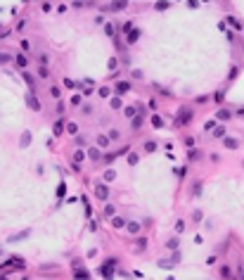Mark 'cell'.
I'll return each mask as SVG.
<instances>
[{
    "mask_svg": "<svg viewBox=\"0 0 244 280\" xmlns=\"http://www.w3.org/2000/svg\"><path fill=\"white\" fill-rule=\"evenodd\" d=\"M116 266H118V261H116V259H107V261L102 263V268H99V273H102L104 278H109V275H114V271H116Z\"/></svg>",
    "mask_w": 244,
    "mask_h": 280,
    "instance_id": "cell-1",
    "label": "cell"
},
{
    "mask_svg": "<svg viewBox=\"0 0 244 280\" xmlns=\"http://www.w3.org/2000/svg\"><path fill=\"white\" fill-rule=\"evenodd\" d=\"M190 121H192V109L182 107L180 109V117L175 119V124H178V126H185V124H190Z\"/></svg>",
    "mask_w": 244,
    "mask_h": 280,
    "instance_id": "cell-2",
    "label": "cell"
},
{
    "mask_svg": "<svg viewBox=\"0 0 244 280\" xmlns=\"http://www.w3.org/2000/svg\"><path fill=\"white\" fill-rule=\"evenodd\" d=\"M95 197L97 199H107L109 197V188L104 183H95Z\"/></svg>",
    "mask_w": 244,
    "mask_h": 280,
    "instance_id": "cell-3",
    "label": "cell"
},
{
    "mask_svg": "<svg viewBox=\"0 0 244 280\" xmlns=\"http://www.w3.org/2000/svg\"><path fill=\"white\" fill-rule=\"evenodd\" d=\"M26 105L33 109V112H40V102L36 100V95H33V93H28V95H26Z\"/></svg>",
    "mask_w": 244,
    "mask_h": 280,
    "instance_id": "cell-4",
    "label": "cell"
},
{
    "mask_svg": "<svg viewBox=\"0 0 244 280\" xmlns=\"http://www.w3.org/2000/svg\"><path fill=\"white\" fill-rule=\"evenodd\" d=\"M126 7H128V0H114V2L109 5L111 12H121V10H126Z\"/></svg>",
    "mask_w": 244,
    "mask_h": 280,
    "instance_id": "cell-5",
    "label": "cell"
},
{
    "mask_svg": "<svg viewBox=\"0 0 244 280\" xmlns=\"http://www.w3.org/2000/svg\"><path fill=\"white\" fill-rule=\"evenodd\" d=\"M137 38H140V29H130V31H128V36H126V43H130V45H133V43H135Z\"/></svg>",
    "mask_w": 244,
    "mask_h": 280,
    "instance_id": "cell-6",
    "label": "cell"
},
{
    "mask_svg": "<svg viewBox=\"0 0 244 280\" xmlns=\"http://www.w3.org/2000/svg\"><path fill=\"white\" fill-rule=\"evenodd\" d=\"M116 93H118V95H126V93H130V83L118 81V83H116Z\"/></svg>",
    "mask_w": 244,
    "mask_h": 280,
    "instance_id": "cell-7",
    "label": "cell"
},
{
    "mask_svg": "<svg viewBox=\"0 0 244 280\" xmlns=\"http://www.w3.org/2000/svg\"><path fill=\"white\" fill-rule=\"evenodd\" d=\"M230 117H232V112H230V109H218V112H216V119H218V121H227Z\"/></svg>",
    "mask_w": 244,
    "mask_h": 280,
    "instance_id": "cell-8",
    "label": "cell"
},
{
    "mask_svg": "<svg viewBox=\"0 0 244 280\" xmlns=\"http://www.w3.org/2000/svg\"><path fill=\"white\" fill-rule=\"evenodd\" d=\"M123 228H126L128 233H133V235H137V233H140V223H137V221H130V223H126Z\"/></svg>",
    "mask_w": 244,
    "mask_h": 280,
    "instance_id": "cell-9",
    "label": "cell"
},
{
    "mask_svg": "<svg viewBox=\"0 0 244 280\" xmlns=\"http://www.w3.org/2000/svg\"><path fill=\"white\" fill-rule=\"evenodd\" d=\"M88 157H90L92 162H99V159H102V152H99L97 147H90V150H88Z\"/></svg>",
    "mask_w": 244,
    "mask_h": 280,
    "instance_id": "cell-10",
    "label": "cell"
},
{
    "mask_svg": "<svg viewBox=\"0 0 244 280\" xmlns=\"http://www.w3.org/2000/svg\"><path fill=\"white\" fill-rule=\"evenodd\" d=\"M166 7H171V0H159V2H154V10H156V12H163Z\"/></svg>",
    "mask_w": 244,
    "mask_h": 280,
    "instance_id": "cell-11",
    "label": "cell"
},
{
    "mask_svg": "<svg viewBox=\"0 0 244 280\" xmlns=\"http://www.w3.org/2000/svg\"><path fill=\"white\" fill-rule=\"evenodd\" d=\"M21 266H24V259H17V256L7 261V268H21Z\"/></svg>",
    "mask_w": 244,
    "mask_h": 280,
    "instance_id": "cell-12",
    "label": "cell"
},
{
    "mask_svg": "<svg viewBox=\"0 0 244 280\" xmlns=\"http://www.w3.org/2000/svg\"><path fill=\"white\" fill-rule=\"evenodd\" d=\"M225 147L227 150H237V147H239V140H237V138H225Z\"/></svg>",
    "mask_w": 244,
    "mask_h": 280,
    "instance_id": "cell-13",
    "label": "cell"
},
{
    "mask_svg": "<svg viewBox=\"0 0 244 280\" xmlns=\"http://www.w3.org/2000/svg\"><path fill=\"white\" fill-rule=\"evenodd\" d=\"M73 275H76V278H88L90 273L85 271V268H78V266H73Z\"/></svg>",
    "mask_w": 244,
    "mask_h": 280,
    "instance_id": "cell-14",
    "label": "cell"
},
{
    "mask_svg": "<svg viewBox=\"0 0 244 280\" xmlns=\"http://www.w3.org/2000/svg\"><path fill=\"white\" fill-rule=\"evenodd\" d=\"M104 33H107V36H116V26H114L111 21H107V24H104Z\"/></svg>",
    "mask_w": 244,
    "mask_h": 280,
    "instance_id": "cell-15",
    "label": "cell"
},
{
    "mask_svg": "<svg viewBox=\"0 0 244 280\" xmlns=\"http://www.w3.org/2000/svg\"><path fill=\"white\" fill-rule=\"evenodd\" d=\"M62 131H64V121H54L52 133H54V136H62Z\"/></svg>",
    "mask_w": 244,
    "mask_h": 280,
    "instance_id": "cell-16",
    "label": "cell"
},
{
    "mask_svg": "<svg viewBox=\"0 0 244 280\" xmlns=\"http://www.w3.org/2000/svg\"><path fill=\"white\" fill-rule=\"evenodd\" d=\"M111 226H114V228H123V226H126V221H123L121 216H111Z\"/></svg>",
    "mask_w": 244,
    "mask_h": 280,
    "instance_id": "cell-17",
    "label": "cell"
},
{
    "mask_svg": "<svg viewBox=\"0 0 244 280\" xmlns=\"http://www.w3.org/2000/svg\"><path fill=\"white\" fill-rule=\"evenodd\" d=\"M21 76H24V81L28 83V86H31V88H33V86H36V79H33V74H28V71H24L21 74Z\"/></svg>",
    "mask_w": 244,
    "mask_h": 280,
    "instance_id": "cell-18",
    "label": "cell"
},
{
    "mask_svg": "<svg viewBox=\"0 0 244 280\" xmlns=\"http://www.w3.org/2000/svg\"><path fill=\"white\" fill-rule=\"evenodd\" d=\"M50 95H52L54 100H59L62 98V88H59V86H52V88H50Z\"/></svg>",
    "mask_w": 244,
    "mask_h": 280,
    "instance_id": "cell-19",
    "label": "cell"
},
{
    "mask_svg": "<svg viewBox=\"0 0 244 280\" xmlns=\"http://www.w3.org/2000/svg\"><path fill=\"white\" fill-rule=\"evenodd\" d=\"M130 126H133V128H135V131H137V128L142 126V117H140V114H137L135 119H130Z\"/></svg>",
    "mask_w": 244,
    "mask_h": 280,
    "instance_id": "cell-20",
    "label": "cell"
},
{
    "mask_svg": "<svg viewBox=\"0 0 244 280\" xmlns=\"http://www.w3.org/2000/svg\"><path fill=\"white\" fill-rule=\"evenodd\" d=\"M145 152H156V143L154 140H147L145 143Z\"/></svg>",
    "mask_w": 244,
    "mask_h": 280,
    "instance_id": "cell-21",
    "label": "cell"
},
{
    "mask_svg": "<svg viewBox=\"0 0 244 280\" xmlns=\"http://www.w3.org/2000/svg\"><path fill=\"white\" fill-rule=\"evenodd\" d=\"M26 55H17V67H21V69H24V67H26Z\"/></svg>",
    "mask_w": 244,
    "mask_h": 280,
    "instance_id": "cell-22",
    "label": "cell"
},
{
    "mask_svg": "<svg viewBox=\"0 0 244 280\" xmlns=\"http://www.w3.org/2000/svg\"><path fill=\"white\" fill-rule=\"evenodd\" d=\"M107 67H109V69H111V71H114V74H116V67H118V59H116V57H111V59H109V64H107Z\"/></svg>",
    "mask_w": 244,
    "mask_h": 280,
    "instance_id": "cell-23",
    "label": "cell"
},
{
    "mask_svg": "<svg viewBox=\"0 0 244 280\" xmlns=\"http://www.w3.org/2000/svg\"><path fill=\"white\" fill-rule=\"evenodd\" d=\"M38 79H47V67L40 64V69H38Z\"/></svg>",
    "mask_w": 244,
    "mask_h": 280,
    "instance_id": "cell-24",
    "label": "cell"
},
{
    "mask_svg": "<svg viewBox=\"0 0 244 280\" xmlns=\"http://www.w3.org/2000/svg\"><path fill=\"white\" fill-rule=\"evenodd\" d=\"M28 143H31V133H24V136H21V147H26Z\"/></svg>",
    "mask_w": 244,
    "mask_h": 280,
    "instance_id": "cell-25",
    "label": "cell"
},
{
    "mask_svg": "<svg viewBox=\"0 0 244 280\" xmlns=\"http://www.w3.org/2000/svg\"><path fill=\"white\" fill-rule=\"evenodd\" d=\"M213 100H216V102H223V100H225V90H218L216 95H213Z\"/></svg>",
    "mask_w": 244,
    "mask_h": 280,
    "instance_id": "cell-26",
    "label": "cell"
},
{
    "mask_svg": "<svg viewBox=\"0 0 244 280\" xmlns=\"http://www.w3.org/2000/svg\"><path fill=\"white\" fill-rule=\"evenodd\" d=\"M145 247H147V240H145V237H140V240H137V252H142Z\"/></svg>",
    "mask_w": 244,
    "mask_h": 280,
    "instance_id": "cell-27",
    "label": "cell"
},
{
    "mask_svg": "<svg viewBox=\"0 0 244 280\" xmlns=\"http://www.w3.org/2000/svg\"><path fill=\"white\" fill-rule=\"evenodd\" d=\"M64 86H66V88H78V83L71 81V79H64Z\"/></svg>",
    "mask_w": 244,
    "mask_h": 280,
    "instance_id": "cell-28",
    "label": "cell"
},
{
    "mask_svg": "<svg viewBox=\"0 0 244 280\" xmlns=\"http://www.w3.org/2000/svg\"><path fill=\"white\" fill-rule=\"evenodd\" d=\"M66 131H69V133H73V136H76V133H78V126H76V124H66Z\"/></svg>",
    "mask_w": 244,
    "mask_h": 280,
    "instance_id": "cell-29",
    "label": "cell"
},
{
    "mask_svg": "<svg viewBox=\"0 0 244 280\" xmlns=\"http://www.w3.org/2000/svg\"><path fill=\"white\" fill-rule=\"evenodd\" d=\"M104 216H114V204H107V207H104Z\"/></svg>",
    "mask_w": 244,
    "mask_h": 280,
    "instance_id": "cell-30",
    "label": "cell"
},
{
    "mask_svg": "<svg viewBox=\"0 0 244 280\" xmlns=\"http://www.w3.org/2000/svg\"><path fill=\"white\" fill-rule=\"evenodd\" d=\"M81 100H83V95H73V98H71V105H73V107H78V105H81Z\"/></svg>",
    "mask_w": 244,
    "mask_h": 280,
    "instance_id": "cell-31",
    "label": "cell"
},
{
    "mask_svg": "<svg viewBox=\"0 0 244 280\" xmlns=\"http://www.w3.org/2000/svg\"><path fill=\"white\" fill-rule=\"evenodd\" d=\"M118 136H121V133H118L116 128H114V131H109V136H107V138H109V140H118Z\"/></svg>",
    "mask_w": 244,
    "mask_h": 280,
    "instance_id": "cell-32",
    "label": "cell"
},
{
    "mask_svg": "<svg viewBox=\"0 0 244 280\" xmlns=\"http://www.w3.org/2000/svg\"><path fill=\"white\" fill-rule=\"evenodd\" d=\"M152 124H154V126H156V128H161V126H163V121H161V119H159V117H156V114H154V117H152Z\"/></svg>",
    "mask_w": 244,
    "mask_h": 280,
    "instance_id": "cell-33",
    "label": "cell"
},
{
    "mask_svg": "<svg viewBox=\"0 0 244 280\" xmlns=\"http://www.w3.org/2000/svg\"><path fill=\"white\" fill-rule=\"evenodd\" d=\"M102 159H104V162H114V159H116V152H114V154H111V152H109V154H102Z\"/></svg>",
    "mask_w": 244,
    "mask_h": 280,
    "instance_id": "cell-34",
    "label": "cell"
},
{
    "mask_svg": "<svg viewBox=\"0 0 244 280\" xmlns=\"http://www.w3.org/2000/svg\"><path fill=\"white\" fill-rule=\"evenodd\" d=\"M83 157H85V154H83L81 150H76V152H73V162H81Z\"/></svg>",
    "mask_w": 244,
    "mask_h": 280,
    "instance_id": "cell-35",
    "label": "cell"
},
{
    "mask_svg": "<svg viewBox=\"0 0 244 280\" xmlns=\"http://www.w3.org/2000/svg\"><path fill=\"white\" fill-rule=\"evenodd\" d=\"M114 176H116V173H114V169H109V171L104 173V181H114Z\"/></svg>",
    "mask_w": 244,
    "mask_h": 280,
    "instance_id": "cell-36",
    "label": "cell"
},
{
    "mask_svg": "<svg viewBox=\"0 0 244 280\" xmlns=\"http://www.w3.org/2000/svg\"><path fill=\"white\" fill-rule=\"evenodd\" d=\"M213 136H216V138H223V136H225V128H223V126H218V128H216V133H213Z\"/></svg>",
    "mask_w": 244,
    "mask_h": 280,
    "instance_id": "cell-37",
    "label": "cell"
},
{
    "mask_svg": "<svg viewBox=\"0 0 244 280\" xmlns=\"http://www.w3.org/2000/svg\"><path fill=\"white\" fill-rule=\"evenodd\" d=\"M182 230H185V221H178L175 223V233H182Z\"/></svg>",
    "mask_w": 244,
    "mask_h": 280,
    "instance_id": "cell-38",
    "label": "cell"
},
{
    "mask_svg": "<svg viewBox=\"0 0 244 280\" xmlns=\"http://www.w3.org/2000/svg\"><path fill=\"white\" fill-rule=\"evenodd\" d=\"M64 192H66V188H64V183H59V188H57V197H64Z\"/></svg>",
    "mask_w": 244,
    "mask_h": 280,
    "instance_id": "cell-39",
    "label": "cell"
},
{
    "mask_svg": "<svg viewBox=\"0 0 244 280\" xmlns=\"http://www.w3.org/2000/svg\"><path fill=\"white\" fill-rule=\"evenodd\" d=\"M230 273H232V271H230V266H223V268H220V275H223V278H227Z\"/></svg>",
    "mask_w": 244,
    "mask_h": 280,
    "instance_id": "cell-40",
    "label": "cell"
},
{
    "mask_svg": "<svg viewBox=\"0 0 244 280\" xmlns=\"http://www.w3.org/2000/svg\"><path fill=\"white\" fill-rule=\"evenodd\" d=\"M111 107H114V109L121 107V98H111Z\"/></svg>",
    "mask_w": 244,
    "mask_h": 280,
    "instance_id": "cell-41",
    "label": "cell"
},
{
    "mask_svg": "<svg viewBox=\"0 0 244 280\" xmlns=\"http://www.w3.org/2000/svg\"><path fill=\"white\" fill-rule=\"evenodd\" d=\"M201 195V183H194V197H199Z\"/></svg>",
    "mask_w": 244,
    "mask_h": 280,
    "instance_id": "cell-42",
    "label": "cell"
},
{
    "mask_svg": "<svg viewBox=\"0 0 244 280\" xmlns=\"http://www.w3.org/2000/svg\"><path fill=\"white\" fill-rule=\"evenodd\" d=\"M97 143H99V145H102V147H104V145H107V143H109V138H107V136H99V138H97Z\"/></svg>",
    "mask_w": 244,
    "mask_h": 280,
    "instance_id": "cell-43",
    "label": "cell"
},
{
    "mask_svg": "<svg viewBox=\"0 0 244 280\" xmlns=\"http://www.w3.org/2000/svg\"><path fill=\"white\" fill-rule=\"evenodd\" d=\"M187 157H190V159H197V157H199V150H190V152H187Z\"/></svg>",
    "mask_w": 244,
    "mask_h": 280,
    "instance_id": "cell-44",
    "label": "cell"
},
{
    "mask_svg": "<svg viewBox=\"0 0 244 280\" xmlns=\"http://www.w3.org/2000/svg\"><path fill=\"white\" fill-rule=\"evenodd\" d=\"M7 59H9V55H7V52H0V64H5Z\"/></svg>",
    "mask_w": 244,
    "mask_h": 280,
    "instance_id": "cell-45",
    "label": "cell"
},
{
    "mask_svg": "<svg viewBox=\"0 0 244 280\" xmlns=\"http://www.w3.org/2000/svg\"><path fill=\"white\" fill-rule=\"evenodd\" d=\"M99 98H109V88H99Z\"/></svg>",
    "mask_w": 244,
    "mask_h": 280,
    "instance_id": "cell-46",
    "label": "cell"
},
{
    "mask_svg": "<svg viewBox=\"0 0 244 280\" xmlns=\"http://www.w3.org/2000/svg\"><path fill=\"white\" fill-rule=\"evenodd\" d=\"M213 126H216V121H206V124H204V131H211Z\"/></svg>",
    "mask_w": 244,
    "mask_h": 280,
    "instance_id": "cell-47",
    "label": "cell"
},
{
    "mask_svg": "<svg viewBox=\"0 0 244 280\" xmlns=\"http://www.w3.org/2000/svg\"><path fill=\"white\" fill-rule=\"evenodd\" d=\"M128 164H137V154H128Z\"/></svg>",
    "mask_w": 244,
    "mask_h": 280,
    "instance_id": "cell-48",
    "label": "cell"
},
{
    "mask_svg": "<svg viewBox=\"0 0 244 280\" xmlns=\"http://www.w3.org/2000/svg\"><path fill=\"white\" fill-rule=\"evenodd\" d=\"M168 247H171V249H178V240H175V237H173V240H168Z\"/></svg>",
    "mask_w": 244,
    "mask_h": 280,
    "instance_id": "cell-49",
    "label": "cell"
},
{
    "mask_svg": "<svg viewBox=\"0 0 244 280\" xmlns=\"http://www.w3.org/2000/svg\"><path fill=\"white\" fill-rule=\"evenodd\" d=\"M227 21H230V24H232V26H235V29H239V21H237L235 17H227Z\"/></svg>",
    "mask_w": 244,
    "mask_h": 280,
    "instance_id": "cell-50",
    "label": "cell"
},
{
    "mask_svg": "<svg viewBox=\"0 0 244 280\" xmlns=\"http://www.w3.org/2000/svg\"><path fill=\"white\" fill-rule=\"evenodd\" d=\"M38 62H40L43 67H45V64H47V55H40V57H38Z\"/></svg>",
    "mask_w": 244,
    "mask_h": 280,
    "instance_id": "cell-51",
    "label": "cell"
},
{
    "mask_svg": "<svg viewBox=\"0 0 244 280\" xmlns=\"http://www.w3.org/2000/svg\"><path fill=\"white\" fill-rule=\"evenodd\" d=\"M237 74H239V69H237V67H232V71H230V79H237Z\"/></svg>",
    "mask_w": 244,
    "mask_h": 280,
    "instance_id": "cell-52",
    "label": "cell"
},
{
    "mask_svg": "<svg viewBox=\"0 0 244 280\" xmlns=\"http://www.w3.org/2000/svg\"><path fill=\"white\" fill-rule=\"evenodd\" d=\"M159 266H161V268H171L173 263H171V261H159Z\"/></svg>",
    "mask_w": 244,
    "mask_h": 280,
    "instance_id": "cell-53",
    "label": "cell"
},
{
    "mask_svg": "<svg viewBox=\"0 0 244 280\" xmlns=\"http://www.w3.org/2000/svg\"><path fill=\"white\" fill-rule=\"evenodd\" d=\"M201 2H208V0H201Z\"/></svg>",
    "mask_w": 244,
    "mask_h": 280,
    "instance_id": "cell-54",
    "label": "cell"
},
{
    "mask_svg": "<svg viewBox=\"0 0 244 280\" xmlns=\"http://www.w3.org/2000/svg\"><path fill=\"white\" fill-rule=\"evenodd\" d=\"M81 2H85V0H81Z\"/></svg>",
    "mask_w": 244,
    "mask_h": 280,
    "instance_id": "cell-55",
    "label": "cell"
}]
</instances>
